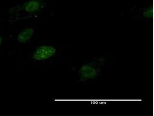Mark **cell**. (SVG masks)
<instances>
[{"label":"cell","mask_w":154,"mask_h":116,"mask_svg":"<svg viewBox=\"0 0 154 116\" xmlns=\"http://www.w3.org/2000/svg\"><path fill=\"white\" fill-rule=\"evenodd\" d=\"M34 31V29L32 28L26 29L24 31L21 32L18 36V40L21 43L26 42L31 38Z\"/></svg>","instance_id":"3957f363"},{"label":"cell","mask_w":154,"mask_h":116,"mask_svg":"<svg viewBox=\"0 0 154 116\" xmlns=\"http://www.w3.org/2000/svg\"><path fill=\"white\" fill-rule=\"evenodd\" d=\"M2 37L0 36V46H1V44H2Z\"/></svg>","instance_id":"277c9868"},{"label":"cell","mask_w":154,"mask_h":116,"mask_svg":"<svg viewBox=\"0 0 154 116\" xmlns=\"http://www.w3.org/2000/svg\"><path fill=\"white\" fill-rule=\"evenodd\" d=\"M43 0H29L24 3L20 9L29 14L38 12L44 7Z\"/></svg>","instance_id":"7a4b0ae2"},{"label":"cell","mask_w":154,"mask_h":116,"mask_svg":"<svg viewBox=\"0 0 154 116\" xmlns=\"http://www.w3.org/2000/svg\"><path fill=\"white\" fill-rule=\"evenodd\" d=\"M56 52V48L53 47L45 45L37 48L33 55V57L36 60H44L53 56Z\"/></svg>","instance_id":"6da1fadb"}]
</instances>
